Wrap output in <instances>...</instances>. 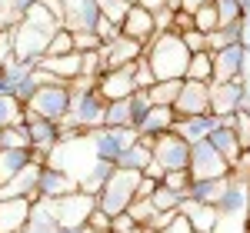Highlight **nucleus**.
Here are the masks:
<instances>
[{
    "instance_id": "1",
    "label": "nucleus",
    "mask_w": 250,
    "mask_h": 233,
    "mask_svg": "<svg viewBox=\"0 0 250 233\" xmlns=\"http://www.w3.org/2000/svg\"><path fill=\"white\" fill-rule=\"evenodd\" d=\"M144 57L150 63L157 80H184L190 50L184 47L180 34H154V40L144 47Z\"/></svg>"
},
{
    "instance_id": "2",
    "label": "nucleus",
    "mask_w": 250,
    "mask_h": 233,
    "mask_svg": "<svg viewBox=\"0 0 250 233\" xmlns=\"http://www.w3.org/2000/svg\"><path fill=\"white\" fill-rule=\"evenodd\" d=\"M94 163H97V154H94V143H90V134H77L70 140H60L57 147L47 154L43 167L63 170L70 180H77V187H80V180L94 170Z\"/></svg>"
},
{
    "instance_id": "3",
    "label": "nucleus",
    "mask_w": 250,
    "mask_h": 233,
    "mask_svg": "<svg viewBox=\"0 0 250 233\" xmlns=\"http://www.w3.org/2000/svg\"><path fill=\"white\" fill-rule=\"evenodd\" d=\"M140 176L137 170H117L107 176V183H104V190L97 194V210H104L107 216H120L127 214V207L134 203L137 196V183H140Z\"/></svg>"
},
{
    "instance_id": "4",
    "label": "nucleus",
    "mask_w": 250,
    "mask_h": 233,
    "mask_svg": "<svg viewBox=\"0 0 250 233\" xmlns=\"http://www.w3.org/2000/svg\"><path fill=\"white\" fill-rule=\"evenodd\" d=\"M94 210H97V196L83 194V190H74V194L60 196V200H50V214H54L57 230H83L87 216Z\"/></svg>"
},
{
    "instance_id": "5",
    "label": "nucleus",
    "mask_w": 250,
    "mask_h": 233,
    "mask_svg": "<svg viewBox=\"0 0 250 233\" xmlns=\"http://www.w3.org/2000/svg\"><path fill=\"white\" fill-rule=\"evenodd\" d=\"M23 107H27V114L40 116V120L60 123L67 116V110H70V87L67 83H43V87H37V94Z\"/></svg>"
},
{
    "instance_id": "6",
    "label": "nucleus",
    "mask_w": 250,
    "mask_h": 233,
    "mask_svg": "<svg viewBox=\"0 0 250 233\" xmlns=\"http://www.w3.org/2000/svg\"><path fill=\"white\" fill-rule=\"evenodd\" d=\"M104 107L107 100L100 97L97 90H70V110H67V123L77 127L80 134H90V130H100L104 127Z\"/></svg>"
},
{
    "instance_id": "7",
    "label": "nucleus",
    "mask_w": 250,
    "mask_h": 233,
    "mask_svg": "<svg viewBox=\"0 0 250 233\" xmlns=\"http://www.w3.org/2000/svg\"><path fill=\"white\" fill-rule=\"evenodd\" d=\"M250 74V50H244L240 43L224 47L213 54V80L210 83H244Z\"/></svg>"
},
{
    "instance_id": "8",
    "label": "nucleus",
    "mask_w": 250,
    "mask_h": 233,
    "mask_svg": "<svg viewBox=\"0 0 250 233\" xmlns=\"http://www.w3.org/2000/svg\"><path fill=\"white\" fill-rule=\"evenodd\" d=\"M187 174H190V180H220V176H230V163L217 154L207 140H200V143L190 147Z\"/></svg>"
},
{
    "instance_id": "9",
    "label": "nucleus",
    "mask_w": 250,
    "mask_h": 233,
    "mask_svg": "<svg viewBox=\"0 0 250 233\" xmlns=\"http://www.w3.org/2000/svg\"><path fill=\"white\" fill-rule=\"evenodd\" d=\"M47 40H50L47 30L30 27L27 20H17V27H14V60H20V63H40L47 57Z\"/></svg>"
},
{
    "instance_id": "10",
    "label": "nucleus",
    "mask_w": 250,
    "mask_h": 233,
    "mask_svg": "<svg viewBox=\"0 0 250 233\" xmlns=\"http://www.w3.org/2000/svg\"><path fill=\"white\" fill-rule=\"evenodd\" d=\"M150 154H154V160L164 167V170H187V163H190V143L180 140V136L170 130V134L154 136Z\"/></svg>"
},
{
    "instance_id": "11",
    "label": "nucleus",
    "mask_w": 250,
    "mask_h": 233,
    "mask_svg": "<svg viewBox=\"0 0 250 233\" xmlns=\"http://www.w3.org/2000/svg\"><path fill=\"white\" fill-rule=\"evenodd\" d=\"M97 54H100V67L104 70H120V67H130V63H137L144 57V43H137V40L120 34V37L107 40Z\"/></svg>"
},
{
    "instance_id": "12",
    "label": "nucleus",
    "mask_w": 250,
    "mask_h": 233,
    "mask_svg": "<svg viewBox=\"0 0 250 233\" xmlns=\"http://www.w3.org/2000/svg\"><path fill=\"white\" fill-rule=\"evenodd\" d=\"M173 114L177 116H207L210 114V83L184 80L180 94L173 100Z\"/></svg>"
},
{
    "instance_id": "13",
    "label": "nucleus",
    "mask_w": 250,
    "mask_h": 233,
    "mask_svg": "<svg viewBox=\"0 0 250 233\" xmlns=\"http://www.w3.org/2000/svg\"><path fill=\"white\" fill-rule=\"evenodd\" d=\"M137 90L134 83V63L130 67H120V70H104L100 77H97V94L107 100H130Z\"/></svg>"
},
{
    "instance_id": "14",
    "label": "nucleus",
    "mask_w": 250,
    "mask_h": 233,
    "mask_svg": "<svg viewBox=\"0 0 250 233\" xmlns=\"http://www.w3.org/2000/svg\"><path fill=\"white\" fill-rule=\"evenodd\" d=\"M40 170H43V167L30 160L17 176H10L7 183H0V200H17V196H20V200H37V196H40L37 194Z\"/></svg>"
},
{
    "instance_id": "15",
    "label": "nucleus",
    "mask_w": 250,
    "mask_h": 233,
    "mask_svg": "<svg viewBox=\"0 0 250 233\" xmlns=\"http://www.w3.org/2000/svg\"><path fill=\"white\" fill-rule=\"evenodd\" d=\"M100 20V7L94 0H63V27L70 34H87Z\"/></svg>"
},
{
    "instance_id": "16",
    "label": "nucleus",
    "mask_w": 250,
    "mask_h": 233,
    "mask_svg": "<svg viewBox=\"0 0 250 233\" xmlns=\"http://www.w3.org/2000/svg\"><path fill=\"white\" fill-rule=\"evenodd\" d=\"M120 34L147 47V43L154 40V34H157V30H154V14L144 10L140 3H130L127 14H124V20H120Z\"/></svg>"
},
{
    "instance_id": "17",
    "label": "nucleus",
    "mask_w": 250,
    "mask_h": 233,
    "mask_svg": "<svg viewBox=\"0 0 250 233\" xmlns=\"http://www.w3.org/2000/svg\"><path fill=\"white\" fill-rule=\"evenodd\" d=\"M23 130H27V136H30V150L50 154V150L60 143L57 123H50V120H40V116L27 114V107H23Z\"/></svg>"
},
{
    "instance_id": "18",
    "label": "nucleus",
    "mask_w": 250,
    "mask_h": 233,
    "mask_svg": "<svg viewBox=\"0 0 250 233\" xmlns=\"http://www.w3.org/2000/svg\"><path fill=\"white\" fill-rule=\"evenodd\" d=\"M217 127H224V120L220 116H177L173 120V134L180 136V140H187V143H200V140H207L210 136V130H217Z\"/></svg>"
},
{
    "instance_id": "19",
    "label": "nucleus",
    "mask_w": 250,
    "mask_h": 233,
    "mask_svg": "<svg viewBox=\"0 0 250 233\" xmlns=\"http://www.w3.org/2000/svg\"><path fill=\"white\" fill-rule=\"evenodd\" d=\"M34 200H0V233H23Z\"/></svg>"
},
{
    "instance_id": "20",
    "label": "nucleus",
    "mask_w": 250,
    "mask_h": 233,
    "mask_svg": "<svg viewBox=\"0 0 250 233\" xmlns=\"http://www.w3.org/2000/svg\"><path fill=\"white\" fill-rule=\"evenodd\" d=\"M77 190V180L63 174V170H54V167H43L40 170V183H37V194L43 200H60V196L74 194Z\"/></svg>"
},
{
    "instance_id": "21",
    "label": "nucleus",
    "mask_w": 250,
    "mask_h": 233,
    "mask_svg": "<svg viewBox=\"0 0 250 233\" xmlns=\"http://www.w3.org/2000/svg\"><path fill=\"white\" fill-rule=\"evenodd\" d=\"M240 103V83H210V114L227 120L237 114Z\"/></svg>"
},
{
    "instance_id": "22",
    "label": "nucleus",
    "mask_w": 250,
    "mask_h": 233,
    "mask_svg": "<svg viewBox=\"0 0 250 233\" xmlns=\"http://www.w3.org/2000/svg\"><path fill=\"white\" fill-rule=\"evenodd\" d=\"M150 147H154V136H140L134 147H127V150H120V156H117V170H137V174H144V167L154 160V154H150Z\"/></svg>"
},
{
    "instance_id": "23",
    "label": "nucleus",
    "mask_w": 250,
    "mask_h": 233,
    "mask_svg": "<svg viewBox=\"0 0 250 233\" xmlns=\"http://www.w3.org/2000/svg\"><path fill=\"white\" fill-rule=\"evenodd\" d=\"M177 214L187 216L193 230L213 233V223H217V207H207V203H197V200H190V196H184V200H180V207H177Z\"/></svg>"
},
{
    "instance_id": "24",
    "label": "nucleus",
    "mask_w": 250,
    "mask_h": 233,
    "mask_svg": "<svg viewBox=\"0 0 250 233\" xmlns=\"http://www.w3.org/2000/svg\"><path fill=\"white\" fill-rule=\"evenodd\" d=\"M37 67H40V70H47V74H54L60 83L70 87V80L80 77V54L74 50V54H63V57H43Z\"/></svg>"
},
{
    "instance_id": "25",
    "label": "nucleus",
    "mask_w": 250,
    "mask_h": 233,
    "mask_svg": "<svg viewBox=\"0 0 250 233\" xmlns=\"http://www.w3.org/2000/svg\"><path fill=\"white\" fill-rule=\"evenodd\" d=\"M173 107H150V114L137 123V134L140 136H160V134H170L173 130Z\"/></svg>"
},
{
    "instance_id": "26",
    "label": "nucleus",
    "mask_w": 250,
    "mask_h": 233,
    "mask_svg": "<svg viewBox=\"0 0 250 233\" xmlns=\"http://www.w3.org/2000/svg\"><path fill=\"white\" fill-rule=\"evenodd\" d=\"M207 143H210L213 150H217V154H220L224 160H227V163H230V170L237 167V163H240V154H244V150H240V143H237V136H233L230 127H217V130H210Z\"/></svg>"
},
{
    "instance_id": "27",
    "label": "nucleus",
    "mask_w": 250,
    "mask_h": 233,
    "mask_svg": "<svg viewBox=\"0 0 250 233\" xmlns=\"http://www.w3.org/2000/svg\"><path fill=\"white\" fill-rule=\"evenodd\" d=\"M90 143H94L97 160H110V163H117V156H120V150H124V143H120L117 130H110V127L90 130Z\"/></svg>"
},
{
    "instance_id": "28",
    "label": "nucleus",
    "mask_w": 250,
    "mask_h": 233,
    "mask_svg": "<svg viewBox=\"0 0 250 233\" xmlns=\"http://www.w3.org/2000/svg\"><path fill=\"white\" fill-rule=\"evenodd\" d=\"M224 190H227V176H220V180H190L187 196L197 200V203L217 207V203H220V196H224Z\"/></svg>"
},
{
    "instance_id": "29",
    "label": "nucleus",
    "mask_w": 250,
    "mask_h": 233,
    "mask_svg": "<svg viewBox=\"0 0 250 233\" xmlns=\"http://www.w3.org/2000/svg\"><path fill=\"white\" fill-rule=\"evenodd\" d=\"M184 80L210 83V80H213V54H210V50H204V54H190V63H187Z\"/></svg>"
},
{
    "instance_id": "30",
    "label": "nucleus",
    "mask_w": 250,
    "mask_h": 233,
    "mask_svg": "<svg viewBox=\"0 0 250 233\" xmlns=\"http://www.w3.org/2000/svg\"><path fill=\"white\" fill-rule=\"evenodd\" d=\"M114 174V163L110 160H97L94 163V170L80 180V187L77 190H83V194H90V196H97L100 190H104V183H107V176Z\"/></svg>"
},
{
    "instance_id": "31",
    "label": "nucleus",
    "mask_w": 250,
    "mask_h": 233,
    "mask_svg": "<svg viewBox=\"0 0 250 233\" xmlns=\"http://www.w3.org/2000/svg\"><path fill=\"white\" fill-rule=\"evenodd\" d=\"M30 163V150H0V183L17 176Z\"/></svg>"
},
{
    "instance_id": "32",
    "label": "nucleus",
    "mask_w": 250,
    "mask_h": 233,
    "mask_svg": "<svg viewBox=\"0 0 250 233\" xmlns=\"http://www.w3.org/2000/svg\"><path fill=\"white\" fill-rule=\"evenodd\" d=\"M104 127H110V130L134 127V120H130V100H110L104 107Z\"/></svg>"
},
{
    "instance_id": "33",
    "label": "nucleus",
    "mask_w": 250,
    "mask_h": 233,
    "mask_svg": "<svg viewBox=\"0 0 250 233\" xmlns=\"http://www.w3.org/2000/svg\"><path fill=\"white\" fill-rule=\"evenodd\" d=\"M180 87H184V80H157L147 94H150V100H154V107H173Z\"/></svg>"
},
{
    "instance_id": "34",
    "label": "nucleus",
    "mask_w": 250,
    "mask_h": 233,
    "mask_svg": "<svg viewBox=\"0 0 250 233\" xmlns=\"http://www.w3.org/2000/svg\"><path fill=\"white\" fill-rule=\"evenodd\" d=\"M233 43H240V23H233V27H217L213 34H207V50H210V54L224 50V47H233Z\"/></svg>"
},
{
    "instance_id": "35",
    "label": "nucleus",
    "mask_w": 250,
    "mask_h": 233,
    "mask_svg": "<svg viewBox=\"0 0 250 233\" xmlns=\"http://www.w3.org/2000/svg\"><path fill=\"white\" fill-rule=\"evenodd\" d=\"M0 150H30V136L23 130V120L7 127V130H0Z\"/></svg>"
},
{
    "instance_id": "36",
    "label": "nucleus",
    "mask_w": 250,
    "mask_h": 233,
    "mask_svg": "<svg viewBox=\"0 0 250 233\" xmlns=\"http://www.w3.org/2000/svg\"><path fill=\"white\" fill-rule=\"evenodd\" d=\"M20 120H23V103L17 97H10V94H0V130L14 127Z\"/></svg>"
},
{
    "instance_id": "37",
    "label": "nucleus",
    "mask_w": 250,
    "mask_h": 233,
    "mask_svg": "<svg viewBox=\"0 0 250 233\" xmlns=\"http://www.w3.org/2000/svg\"><path fill=\"white\" fill-rule=\"evenodd\" d=\"M213 10H217L220 27H233V23L244 20V7H240V0H213Z\"/></svg>"
},
{
    "instance_id": "38",
    "label": "nucleus",
    "mask_w": 250,
    "mask_h": 233,
    "mask_svg": "<svg viewBox=\"0 0 250 233\" xmlns=\"http://www.w3.org/2000/svg\"><path fill=\"white\" fill-rule=\"evenodd\" d=\"M224 127H230L233 136H237V143H240V150H247L250 147V114L247 110H237L233 116H227Z\"/></svg>"
},
{
    "instance_id": "39",
    "label": "nucleus",
    "mask_w": 250,
    "mask_h": 233,
    "mask_svg": "<svg viewBox=\"0 0 250 233\" xmlns=\"http://www.w3.org/2000/svg\"><path fill=\"white\" fill-rule=\"evenodd\" d=\"M180 200H184V194H177V190H167L164 183H157V190L150 194V203H154L157 214H164V210H177V207H180Z\"/></svg>"
},
{
    "instance_id": "40",
    "label": "nucleus",
    "mask_w": 250,
    "mask_h": 233,
    "mask_svg": "<svg viewBox=\"0 0 250 233\" xmlns=\"http://www.w3.org/2000/svg\"><path fill=\"white\" fill-rule=\"evenodd\" d=\"M63 54H74V34L67 27H60L57 34L47 40V57H63Z\"/></svg>"
},
{
    "instance_id": "41",
    "label": "nucleus",
    "mask_w": 250,
    "mask_h": 233,
    "mask_svg": "<svg viewBox=\"0 0 250 233\" xmlns=\"http://www.w3.org/2000/svg\"><path fill=\"white\" fill-rule=\"evenodd\" d=\"M217 27H220V20H217V10H213V3L200 7V10L193 14V30H200L204 37H207V34H213Z\"/></svg>"
},
{
    "instance_id": "42",
    "label": "nucleus",
    "mask_w": 250,
    "mask_h": 233,
    "mask_svg": "<svg viewBox=\"0 0 250 233\" xmlns=\"http://www.w3.org/2000/svg\"><path fill=\"white\" fill-rule=\"evenodd\" d=\"M150 107H154L150 94H147V90H134V97H130V120H134V127L150 114Z\"/></svg>"
},
{
    "instance_id": "43",
    "label": "nucleus",
    "mask_w": 250,
    "mask_h": 233,
    "mask_svg": "<svg viewBox=\"0 0 250 233\" xmlns=\"http://www.w3.org/2000/svg\"><path fill=\"white\" fill-rule=\"evenodd\" d=\"M97 7H100V17H107V20H114V23H120L124 20V14H127V0H94Z\"/></svg>"
},
{
    "instance_id": "44",
    "label": "nucleus",
    "mask_w": 250,
    "mask_h": 233,
    "mask_svg": "<svg viewBox=\"0 0 250 233\" xmlns=\"http://www.w3.org/2000/svg\"><path fill=\"white\" fill-rule=\"evenodd\" d=\"M127 214L134 216V223H140V227H150V220H154V203L150 200H134L130 207H127Z\"/></svg>"
},
{
    "instance_id": "45",
    "label": "nucleus",
    "mask_w": 250,
    "mask_h": 233,
    "mask_svg": "<svg viewBox=\"0 0 250 233\" xmlns=\"http://www.w3.org/2000/svg\"><path fill=\"white\" fill-rule=\"evenodd\" d=\"M134 83H137V90H150L157 83V77H154V70H150V63H147V57H140L134 63Z\"/></svg>"
},
{
    "instance_id": "46",
    "label": "nucleus",
    "mask_w": 250,
    "mask_h": 233,
    "mask_svg": "<svg viewBox=\"0 0 250 233\" xmlns=\"http://www.w3.org/2000/svg\"><path fill=\"white\" fill-rule=\"evenodd\" d=\"M160 183H164L167 190H177V194L187 196V187H190V174H187V170H167Z\"/></svg>"
},
{
    "instance_id": "47",
    "label": "nucleus",
    "mask_w": 250,
    "mask_h": 233,
    "mask_svg": "<svg viewBox=\"0 0 250 233\" xmlns=\"http://www.w3.org/2000/svg\"><path fill=\"white\" fill-rule=\"evenodd\" d=\"M104 43H100V37H97L94 30H87V34H74V50L77 54H94V50H100Z\"/></svg>"
},
{
    "instance_id": "48",
    "label": "nucleus",
    "mask_w": 250,
    "mask_h": 233,
    "mask_svg": "<svg viewBox=\"0 0 250 233\" xmlns=\"http://www.w3.org/2000/svg\"><path fill=\"white\" fill-rule=\"evenodd\" d=\"M94 34L100 37V43H107V40L120 37V23H114V20H107V17H100V20H97V27H94Z\"/></svg>"
},
{
    "instance_id": "49",
    "label": "nucleus",
    "mask_w": 250,
    "mask_h": 233,
    "mask_svg": "<svg viewBox=\"0 0 250 233\" xmlns=\"http://www.w3.org/2000/svg\"><path fill=\"white\" fill-rule=\"evenodd\" d=\"M180 40H184V47H187L190 54H204V50H207V37H204L200 30H187V34H180Z\"/></svg>"
},
{
    "instance_id": "50",
    "label": "nucleus",
    "mask_w": 250,
    "mask_h": 233,
    "mask_svg": "<svg viewBox=\"0 0 250 233\" xmlns=\"http://www.w3.org/2000/svg\"><path fill=\"white\" fill-rule=\"evenodd\" d=\"M110 233H140V223H134L130 214H120L110 220Z\"/></svg>"
},
{
    "instance_id": "51",
    "label": "nucleus",
    "mask_w": 250,
    "mask_h": 233,
    "mask_svg": "<svg viewBox=\"0 0 250 233\" xmlns=\"http://www.w3.org/2000/svg\"><path fill=\"white\" fill-rule=\"evenodd\" d=\"M20 14L14 10V3L10 0H0V30H10V27H17Z\"/></svg>"
},
{
    "instance_id": "52",
    "label": "nucleus",
    "mask_w": 250,
    "mask_h": 233,
    "mask_svg": "<svg viewBox=\"0 0 250 233\" xmlns=\"http://www.w3.org/2000/svg\"><path fill=\"white\" fill-rule=\"evenodd\" d=\"M110 220H114V216H107L104 210H94V214L87 216V230H94V233H110Z\"/></svg>"
},
{
    "instance_id": "53",
    "label": "nucleus",
    "mask_w": 250,
    "mask_h": 233,
    "mask_svg": "<svg viewBox=\"0 0 250 233\" xmlns=\"http://www.w3.org/2000/svg\"><path fill=\"white\" fill-rule=\"evenodd\" d=\"M157 233H197V230L190 227V220H187L184 214H173V220L167 223V227H160Z\"/></svg>"
},
{
    "instance_id": "54",
    "label": "nucleus",
    "mask_w": 250,
    "mask_h": 233,
    "mask_svg": "<svg viewBox=\"0 0 250 233\" xmlns=\"http://www.w3.org/2000/svg\"><path fill=\"white\" fill-rule=\"evenodd\" d=\"M187 30H193V14H187V10H173V30L170 34H187Z\"/></svg>"
},
{
    "instance_id": "55",
    "label": "nucleus",
    "mask_w": 250,
    "mask_h": 233,
    "mask_svg": "<svg viewBox=\"0 0 250 233\" xmlns=\"http://www.w3.org/2000/svg\"><path fill=\"white\" fill-rule=\"evenodd\" d=\"M164 174H167V170H164V167H160L157 160H150V163L144 167V176H147V180H157V183L164 180Z\"/></svg>"
},
{
    "instance_id": "56",
    "label": "nucleus",
    "mask_w": 250,
    "mask_h": 233,
    "mask_svg": "<svg viewBox=\"0 0 250 233\" xmlns=\"http://www.w3.org/2000/svg\"><path fill=\"white\" fill-rule=\"evenodd\" d=\"M207 3H213V0H180V7L177 10H187V14H197L200 7H207Z\"/></svg>"
},
{
    "instance_id": "57",
    "label": "nucleus",
    "mask_w": 250,
    "mask_h": 233,
    "mask_svg": "<svg viewBox=\"0 0 250 233\" xmlns=\"http://www.w3.org/2000/svg\"><path fill=\"white\" fill-rule=\"evenodd\" d=\"M137 3H140L144 10H150V14H157V10H164V7H170L167 0H137Z\"/></svg>"
},
{
    "instance_id": "58",
    "label": "nucleus",
    "mask_w": 250,
    "mask_h": 233,
    "mask_svg": "<svg viewBox=\"0 0 250 233\" xmlns=\"http://www.w3.org/2000/svg\"><path fill=\"white\" fill-rule=\"evenodd\" d=\"M167 3H170V10H177V7H180V0H167Z\"/></svg>"
},
{
    "instance_id": "59",
    "label": "nucleus",
    "mask_w": 250,
    "mask_h": 233,
    "mask_svg": "<svg viewBox=\"0 0 250 233\" xmlns=\"http://www.w3.org/2000/svg\"><path fill=\"white\" fill-rule=\"evenodd\" d=\"M80 233H94V230H87V227H83V230H80Z\"/></svg>"
},
{
    "instance_id": "60",
    "label": "nucleus",
    "mask_w": 250,
    "mask_h": 233,
    "mask_svg": "<svg viewBox=\"0 0 250 233\" xmlns=\"http://www.w3.org/2000/svg\"><path fill=\"white\" fill-rule=\"evenodd\" d=\"M127 3H137V0H127Z\"/></svg>"
},
{
    "instance_id": "61",
    "label": "nucleus",
    "mask_w": 250,
    "mask_h": 233,
    "mask_svg": "<svg viewBox=\"0 0 250 233\" xmlns=\"http://www.w3.org/2000/svg\"><path fill=\"white\" fill-rule=\"evenodd\" d=\"M247 83H250V74H247Z\"/></svg>"
},
{
    "instance_id": "62",
    "label": "nucleus",
    "mask_w": 250,
    "mask_h": 233,
    "mask_svg": "<svg viewBox=\"0 0 250 233\" xmlns=\"http://www.w3.org/2000/svg\"><path fill=\"white\" fill-rule=\"evenodd\" d=\"M197 233H204V230H197Z\"/></svg>"
}]
</instances>
